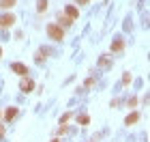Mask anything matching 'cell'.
Returning <instances> with one entry per match:
<instances>
[{"mask_svg": "<svg viewBox=\"0 0 150 142\" xmlns=\"http://www.w3.org/2000/svg\"><path fill=\"white\" fill-rule=\"evenodd\" d=\"M47 35H50L54 41H62V39H64V30L60 28L58 24H50V26H47Z\"/></svg>", "mask_w": 150, "mask_h": 142, "instance_id": "cell-1", "label": "cell"}, {"mask_svg": "<svg viewBox=\"0 0 150 142\" xmlns=\"http://www.w3.org/2000/svg\"><path fill=\"white\" fill-rule=\"evenodd\" d=\"M19 91H22V93H32V91H35V80H30L28 76H24L22 82H19Z\"/></svg>", "mask_w": 150, "mask_h": 142, "instance_id": "cell-2", "label": "cell"}, {"mask_svg": "<svg viewBox=\"0 0 150 142\" xmlns=\"http://www.w3.org/2000/svg\"><path fill=\"white\" fill-rule=\"evenodd\" d=\"M15 24V15L13 13H4V15H0V28H9V26Z\"/></svg>", "mask_w": 150, "mask_h": 142, "instance_id": "cell-3", "label": "cell"}, {"mask_svg": "<svg viewBox=\"0 0 150 142\" xmlns=\"http://www.w3.org/2000/svg\"><path fill=\"white\" fill-rule=\"evenodd\" d=\"M11 69L13 71H15L17 73V76H28V67H26V65H22V63H11Z\"/></svg>", "mask_w": 150, "mask_h": 142, "instance_id": "cell-4", "label": "cell"}, {"mask_svg": "<svg viewBox=\"0 0 150 142\" xmlns=\"http://www.w3.org/2000/svg\"><path fill=\"white\" fill-rule=\"evenodd\" d=\"M71 24H73V19H71V17H67L64 13H60V15H58V26H60L62 30H64V28H69Z\"/></svg>", "mask_w": 150, "mask_h": 142, "instance_id": "cell-5", "label": "cell"}, {"mask_svg": "<svg viewBox=\"0 0 150 142\" xmlns=\"http://www.w3.org/2000/svg\"><path fill=\"white\" fill-rule=\"evenodd\" d=\"M64 15H67V17H71V19H73V22H75V19H77V17H79V11H77V9H75V6H73V4H67V9H64Z\"/></svg>", "mask_w": 150, "mask_h": 142, "instance_id": "cell-6", "label": "cell"}, {"mask_svg": "<svg viewBox=\"0 0 150 142\" xmlns=\"http://www.w3.org/2000/svg\"><path fill=\"white\" fill-rule=\"evenodd\" d=\"M137 121H139V112H131V114L125 118V125H135Z\"/></svg>", "mask_w": 150, "mask_h": 142, "instance_id": "cell-7", "label": "cell"}, {"mask_svg": "<svg viewBox=\"0 0 150 142\" xmlns=\"http://www.w3.org/2000/svg\"><path fill=\"white\" fill-rule=\"evenodd\" d=\"M122 50H125V41H122V39L112 41V52H122Z\"/></svg>", "mask_w": 150, "mask_h": 142, "instance_id": "cell-8", "label": "cell"}, {"mask_svg": "<svg viewBox=\"0 0 150 142\" xmlns=\"http://www.w3.org/2000/svg\"><path fill=\"white\" fill-rule=\"evenodd\" d=\"M17 112H19V110H17V108H9V110H6V112H4V118H6V121H9V123H11V121H13V118H15V116H17Z\"/></svg>", "mask_w": 150, "mask_h": 142, "instance_id": "cell-9", "label": "cell"}, {"mask_svg": "<svg viewBox=\"0 0 150 142\" xmlns=\"http://www.w3.org/2000/svg\"><path fill=\"white\" fill-rule=\"evenodd\" d=\"M99 65L101 67H110L112 65V56H110V54H105L103 58H99Z\"/></svg>", "mask_w": 150, "mask_h": 142, "instance_id": "cell-10", "label": "cell"}, {"mask_svg": "<svg viewBox=\"0 0 150 142\" xmlns=\"http://www.w3.org/2000/svg\"><path fill=\"white\" fill-rule=\"evenodd\" d=\"M77 123L86 127L88 123H90V116H88V114H79V116H77Z\"/></svg>", "mask_w": 150, "mask_h": 142, "instance_id": "cell-11", "label": "cell"}, {"mask_svg": "<svg viewBox=\"0 0 150 142\" xmlns=\"http://www.w3.org/2000/svg\"><path fill=\"white\" fill-rule=\"evenodd\" d=\"M17 0H0V9H11Z\"/></svg>", "mask_w": 150, "mask_h": 142, "instance_id": "cell-12", "label": "cell"}, {"mask_svg": "<svg viewBox=\"0 0 150 142\" xmlns=\"http://www.w3.org/2000/svg\"><path fill=\"white\" fill-rule=\"evenodd\" d=\"M37 11L39 13H45L47 11V0H39V2H37Z\"/></svg>", "mask_w": 150, "mask_h": 142, "instance_id": "cell-13", "label": "cell"}, {"mask_svg": "<svg viewBox=\"0 0 150 142\" xmlns=\"http://www.w3.org/2000/svg\"><path fill=\"white\" fill-rule=\"evenodd\" d=\"M73 116L71 112H67V114H62V116H60V125H64V123H69V118Z\"/></svg>", "mask_w": 150, "mask_h": 142, "instance_id": "cell-14", "label": "cell"}, {"mask_svg": "<svg viewBox=\"0 0 150 142\" xmlns=\"http://www.w3.org/2000/svg\"><path fill=\"white\" fill-rule=\"evenodd\" d=\"M37 63H45V50H39V54H37Z\"/></svg>", "mask_w": 150, "mask_h": 142, "instance_id": "cell-15", "label": "cell"}, {"mask_svg": "<svg viewBox=\"0 0 150 142\" xmlns=\"http://www.w3.org/2000/svg\"><path fill=\"white\" fill-rule=\"evenodd\" d=\"M127 103H129V108H137V103H139V101H137V97H131V99L127 101Z\"/></svg>", "mask_w": 150, "mask_h": 142, "instance_id": "cell-16", "label": "cell"}, {"mask_svg": "<svg viewBox=\"0 0 150 142\" xmlns=\"http://www.w3.org/2000/svg\"><path fill=\"white\" fill-rule=\"evenodd\" d=\"M131 82V73H125V76H122V84H129Z\"/></svg>", "mask_w": 150, "mask_h": 142, "instance_id": "cell-17", "label": "cell"}, {"mask_svg": "<svg viewBox=\"0 0 150 142\" xmlns=\"http://www.w3.org/2000/svg\"><path fill=\"white\" fill-rule=\"evenodd\" d=\"M92 84H94V78H88V80H86V84H84V86H86V88H90V86H92Z\"/></svg>", "mask_w": 150, "mask_h": 142, "instance_id": "cell-18", "label": "cell"}, {"mask_svg": "<svg viewBox=\"0 0 150 142\" xmlns=\"http://www.w3.org/2000/svg\"><path fill=\"white\" fill-rule=\"evenodd\" d=\"M75 2H77V4H88L90 0H75Z\"/></svg>", "mask_w": 150, "mask_h": 142, "instance_id": "cell-19", "label": "cell"}, {"mask_svg": "<svg viewBox=\"0 0 150 142\" xmlns=\"http://www.w3.org/2000/svg\"><path fill=\"white\" fill-rule=\"evenodd\" d=\"M4 136V125H0V138Z\"/></svg>", "mask_w": 150, "mask_h": 142, "instance_id": "cell-20", "label": "cell"}, {"mask_svg": "<svg viewBox=\"0 0 150 142\" xmlns=\"http://www.w3.org/2000/svg\"><path fill=\"white\" fill-rule=\"evenodd\" d=\"M52 142H60V140H58V138H54V140H52Z\"/></svg>", "mask_w": 150, "mask_h": 142, "instance_id": "cell-21", "label": "cell"}, {"mask_svg": "<svg viewBox=\"0 0 150 142\" xmlns=\"http://www.w3.org/2000/svg\"><path fill=\"white\" fill-rule=\"evenodd\" d=\"M0 58H2V47H0Z\"/></svg>", "mask_w": 150, "mask_h": 142, "instance_id": "cell-22", "label": "cell"}, {"mask_svg": "<svg viewBox=\"0 0 150 142\" xmlns=\"http://www.w3.org/2000/svg\"><path fill=\"white\" fill-rule=\"evenodd\" d=\"M0 116H2V112H0Z\"/></svg>", "mask_w": 150, "mask_h": 142, "instance_id": "cell-23", "label": "cell"}]
</instances>
